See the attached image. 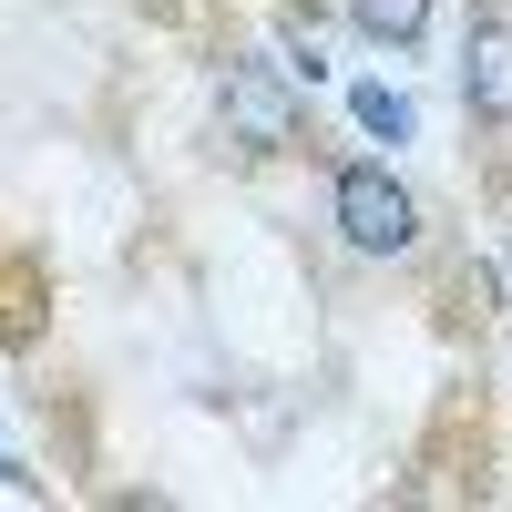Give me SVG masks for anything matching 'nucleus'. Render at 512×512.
<instances>
[{"mask_svg":"<svg viewBox=\"0 0 512 512\" xmlns=\"http://www.w3.org/2000/svg\"><path fill=\"white\" fill-rule=\"evenodd\" d=\"M216 103H226V134H236L246 154H287L297 123H308V103H297V72H287V62H226Z\"/></svg>","mask_w":512,"mask_h":512,"instance_id":"f257e3e1","label":"nucleus"},{"mask_svg":"<svg viewBox=\"0 0 512 512\" xmlns=\"http://www.w3.org/2000/svg\"><path fill=\"white\" fill-rule=\"evenodd\" d=\"M328 205H338V236L359 256H400L420 236V205H410V185H390V164H349L328 185Z\"/></svg>","mask_w":512,"mask_h":512,"instance_id":"f03ea898","label":"nucleus"},{"mask_svg":"<svg viewBox=\"0 0 512 512\" xmlns=\"http://www.w3.org/2000/svg\"><path fill=\"white\" fill-rule=\"evenodd\" d=\"M461 103L482 123H512V21L502 11H472V31H461Z\"/></svg>","mask_w":512,"mask_h":512,"instance_id":"7ed1b4c3","label":"nucleus"},{"mask_svg":"<svg viewBox=\"0 0 512 512\" xmlns=\"http://www.w3.org/2000/svg\"><path fill=\"white\" fill-rule=\"evenodd\" d=\"M349 21L369 41H420V31H431V0H349Z\"/></svg>","mask_w":512,"mask_h":512,"instance_id":"20e7f679","label":"nucleus"},{"mask_svg":"<svg viewBox=\"0 0 512 512\" xmlns=\"http://www.w3.org/2000/svg\"><path fill=\"white\" fill-rule=\"evenodd\" d=\"M349 113H359V134L410 144V93H390V82H359V93H349Z\"/></svg>","mask_w":512,"mask_h":512,"instance_id":"39448f33","label":"nucleus"},{"mask_svg":"<svg viewBox=\"0 0 512 512\" xmlns=\"http://www.w3.org/2000/svg\"><path fill=\"white\" fill-rule=\"evenodd\" d=\"M0 482H31V472H21V461H11V451H0Z\"/></svg>","mask_w":512,"mask_h":512,"instance_id":"423d86ee","label":"nucleus"}]
</instances>
